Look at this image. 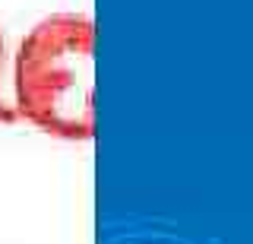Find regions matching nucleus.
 I'll return each mask as SVG.
<instances>
[{"label":"nucleus","instance_id":"nucleus-1","mask_svg":"<svg viewBox=\"0 0 253 244\" xmlns=\"http://www.w3.org/2000/svg\"><path fill=\"white\" fill-rule=\"evenodd\" d=\"M92 19L79 13H54L32 26L13 64V114L51 137L92 140Z\"/></svg>","mask_w":253,"mask_h":244},{"label":"nucleus","instance_id":"nucleus-2","mask_svg":"<svg viewBox=\"0 0 253 244\" xmlns=\"http://www.w3.org/2000/svg\"><path fill=\"white\" fill-rule=\"evenodd\" d=\"M3 83H6V45H3V32H0V124H10L16 121V114H13V105L6 101Z\"/></svg>","mask_w":253,"mask_h":244}]
</instances>
